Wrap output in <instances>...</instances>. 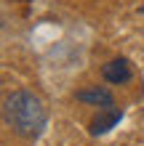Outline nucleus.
Returning a JSON list of instances; mask_svg holds the SVG:
<instances>
[{"instance_id": "1", "label": "nucleus", "mask_w": 144, "mask_h": 146, "mask_svg": "<svg viewBox=\"0 0 144 146\" xmlns=\"http://www.w3.org/2000/svg\"><path fill=\"white\" fill-rule=\"evenodd\" d=\"M5 119L19 135H32L40 133V127L46 125V106L35 93L29 90H13L5 98Z\"/></svg>"}, {"instance_id": "2", "label": "nucleus", "mask_w": 144, "mask_h": 146, "mask_svg": "<svg viewBox=\"0 0 144 146\" xmlns=\"http://www.w3.org/2000/svg\"><path fill=\"white\" fill-rule=\"evenodd\" d=\"M104 80L107 82H115V85H120V82H128L131 80V66L125 58H112L109 64H104Z\"/></svg>"}, {"instance_id": "3", "label": "nucleus", "mask_w": 144, "mask_h": 146, "mask_svg": "<svg viewBox=\"0 0 144 146\" xmlns=\"http://www.w3.org/2000/svg\"><path fill=\"white\" fill-rule=\"evenodd\" d=\"M78 101H86V104H96V106H112V93L104 88H86L78 93Z\"/></svg>"}, {"instance_id": "4", "label": "nucleus", "mask_w": 144, "mask_h": 146, "mask_svg": "<svg viewBox=\"0 0 144 146\" xmlns=\"http://www.w3.org/2000/svg\"><path fill=\"white\" fill-rule=\"evenodd\" d=\"M120 117H123V114H120L117 109H109L107 114H101V117H96L94 122H91V133H94V135H101V133H107L112 125H117V122H120Z\"/></svg>"}, {"instance_id": "5", "label": "nucleus", "mask_w": 144, "mask_h": 146, "mask_svg": "<svg viewBox=\"0 0 144 146\" xmlns=\"http://www.w3.org/2000/svg\"><path fill=\"white\" fill-rule=\"evenodd\" d=\"M141 11H144V8H141Z\"/></svg>"}]
</instances>
